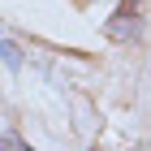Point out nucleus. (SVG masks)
Returning a JSON list of instances; mask_svg holds the SVG:
<instances>
[{
    "mask_svg": "<svg viewBox=\"0 0 151 151\" xmlns=\"http://www.w3.org/2000/svg\"><path fill=\"white\" fill-rule=\"evenodd\" d=\"M134 30H138V0H121L112 13V22H108V39H116V43H129L134 39Z\"/></svg>",
    "mask_w": 151,
    "mask_h": 151,
    "instance_id": "1",
    "label": "nucleus"
},
{
    "mask_svg": "<svg viewBox=\"0 0 151 151\" xmlns=\"http://www.w3.org/2000/svg\"><path fill=\"white\" fill-rule=\"evenodd\" d=\"M4 65L17 69V43H13V39H4Z\"/></svg>",
    "mask_w": 151,
    "mask_h": 151,
    "instance_id": "2",
    "label": "nucleus"
}]
</instances>
